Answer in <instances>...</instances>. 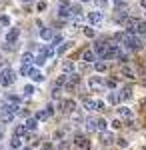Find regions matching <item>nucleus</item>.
I'll return each mask as SVG.
<instances>
[{
  "instance_id": "obj_25",
  "label": "nucleus",
  "mask_w": 146,
  "mask_h": 150,
  "mask_svg": "<svg viewBox=\"0 0 146 150\" xmlns=\"http://www.w3.org/2000/svg\"><path fill=\"white\" fill-rule=\"evenodd\" d=\"M84 106H86V110H96V100H84Z\"/></svg>"
},
{
  "instance_id": "obj_28",
  "label": "nucleus",
  "mask_w": 146,
  "mask_h": 150,
  "mask_svg": "<svg viewBox=\"0 0 146 150\" xmlns=\"http://www.w3.org/2000/svg\"><path fill=\"white\" fill-rule=\"evenodd\" d=\"M34 92H36V88H34L32 84H26V86H24V94H28V96H32Z\"/></svg>"
},
{
  "instance_id": "obj_48",
  "label": "nucleus",
  "mask_w": 146,
  "mask_h": 150,
  "mask_svg": "<svg viewBox=\"0 0 146 150\" xmlns=\"http://www.w3.org/2000/svg\"><path fill=\"white\" fill-rule=\"evenodd\" d=\"M144 150H146V148H144Z\"/></svg>"
},
{
  "instance_id": "obj_45",
  "label": "nucleus",
  "mask_w": 146,
  "mask_h": 150,
  "mask_svg": "<svg viewBox=\"0 0 146 150\" xmlns=\"http://www.w3.org/2000/svg\"><path fill=\"white\" fill-rule=\"evenodd\" d=\"M140 4H142V8H146V0H140Z\"/></svg>"
},
{
  "instance_id": "obj_15",
  "label": "nucleus",
  "mask_w": 146,
  "mask_h": 150,
  "mask_svg": "<svg viewBox=\"0 0 146 150\" xmlns=\"http://www.w3.org/2000/svg\"><path fill=\"white\" fill-rule=\"evenodd\" d=\"M32 62H34V54L30 52V50L24 52V54H22V64H24V66H28V64H32Z\"/></svg>"
},
{
  "instance_id": "obj_10",
  "label": "nucleus",
  "mask_w": 146,
  "mask_h": 150,
  "mask_svg": "<svg viewBox=\"0 0 146 150\" xmlns=\"http://www.w3.org/2000/svg\"><path fill=\"white\" fill-rule=\"evenodd\" d=\"M74 106H76V104H74V100L66 98V100L62 102V110H64V112H68V114H72V112H74Z\"/></svg>"
},
{
  "instance_id": "obj_21",
  "label": "nucleus",
  "mask_w": 146,
  "mask_h": 150,
  "mask_svg": "<svg viewBox=\"0 0 146 150\" xmlns=\"http://www.w3.org/2000/svg\"><path fill=\"white\" fill-rule=\"evenodd\" d=\"M48 118H50V112H48L46 108H44V110H40V112L36 114V120H42V122H46Z\"/></svg>"
},
{
  "instance_id": "obj_35",
  "label": "nucleus",
  "mask_w": 146,
  "mask_h": 150,
  "mask_svg": "<svg viewBox=\"0 0 146 150\" xmlns=\"http://www.w3.org/2000/svg\"><path fill=\"white\" fill-rule=\"evenodd\" d=\"M84 34L88 36V38H94V34H96V32H94L92 28H84Z\"/></svg>"
},
{
  "instance_id": "obj_6",
  "label": "nucleus",
  "mask_w": 146,
  "mask_h": 150,
  "mask_svg": "<svg viewBox=\"0 0 146 150\" xmlns=\"http://www.w3.org/2000/svg\"><path fill=\"white\" fill-rule=\"evenodd\" d=\"M18 36H20V30L18 28H10L8 34H6V44H14L18 40Z\"/></svg>"
},
{
  "instance_id": "obj_23",
  "label": "nucleus",
  "mask_w": 146,
  "mask_h": 150,
  "mask_svg": "<svg viewBox=\"0 0 146 150\" xmlns=\"http://www.w3.org/2000/svg\"><path fill=\"white\" fill-rule=\"evenodd\" d=\"M10 146L14 150H18V148H22V138H16V136H14V138L10 140Z\"/></svg>"
},
{
  "instance_id": "obj_43",
  "label": "nucleus",
  "mask_w": 146,
  "mask_h": 150,
  "mask_svg": "<svg viewBox=\"0 0 146 150\" xmlns=\"http://www.w3.org/2000/svg\"><path fill=\"white\" fill-rule=\"evenodd\" d=\"M116 84H118V82H116V80H108V86H110V88H114Z\"/></svg>"
},
{
  "instance_id": "obj_4",
  "label": "nucleus",
  "mask_w": 146,
  "mask_h": 150,
  "mask_svg": "<svg viewBox=\"0 0 146 150\" xmlns=\"http://www.w3.org/2000/svg\"><path fill=\"white\" fill-rule=\"evenodd\" d=\"M88 20L92 26H98V24H102V20H104V14H102L100 10H96V12H90L88 14Z\"/></svg>"
},
{
  "instance_id": "obj_11",
  "label": "nucleus",
  "mask_w": 146,
  "mask_h": 150,
  "mask_svg": "<svg viewBox=\"0 0 146 150\" xmlns=\"http://www.w3.org/2000/svg\"><path fill=\"white\" fill-rule=\"evenodd\" d=\"M40 38H42V40H52V38H54V30H52V28H42V30H40Z\"/></svg>"
},
{
  "instance_id": "obj_8",
  "label": "nucleus",
  "mask_w": 146,
  "mask_h": 150,
  "mask_svg": "<svg viewBox=\"0 0 146 150\" xmlns=\"http://www.w3.org/2000/svg\"><path fill=\"white\" fill-rule=\"evenodd\" d=\"M106 48H108V44H104V42H96L94 48H92V52L98 54V56H104V54H106Z\"/></svg>"
},
{
  "instance_id": "obj_22",
  "label": "nucleus",
  "mask_w": 146,
  "mask_h": 150,
  "mask_svg": "<svg viewBox=\"0 0 146 150\" xmlns=\"http://www.w3.org/2000/svg\"><path fill=\"white\" fill-rule=\"evenodd\" d=\"M86 128H88V132H96V118H88L86 120Z\"/></svg>"
},
{
  "instance_id": "obj_37",
  "label": "nucleus",
  "mask_w": 146,
  "mask_h": 150,
  "mask_svg": "<svg viewBox=\"0 0 146 150\" xmlns=\"http://www.w3.org/2000/svg\"><path fill=\"white\" fill-rule=\"evenodd\" d=\"M58 150H68V142L66 140H62V142L58 144Z\"/></svg>"
},
{
  "instance_id": "obj_17",
  "label": "nucleus",
  "mask_w": 146,
  "mask_h": 150,
  "mask_svg": "<svg viewBox=\"0 0 146 150\" xmlns=\"http://www.w3.org/2000/svg\"><path fill=\"white\" fill-rule=\"evenodd\" d=\"M34 64H36V66H44V64H46V56L42 54V52L34 56Z\"/></svg>"
},
{
  "instance_id": "obj_26",
  "label": "nucleus",
  "mask_w": 146,
  "mask_h": 150,
  "mask_svg": "<svg viewBox=\"0 0 146 150\" xmlns=\"http://www.w3.org/2000/svg\"><path fill=\"white\" fill-rule=\"evenodd\" d=\"M102 138H104V144H112V142H114V134L104 132V136H102Z\"/></svg>"
},
{
  "instance_id": "obj_34",
  "label": "nucleus",
  "mask_w": 146,
  "mask_h": 150,
  "mask_svg": "<svg viewBox=\"0 0 146 150\" xmlns=\"http://www.w3.org/2000/svg\"><path fill=\"white\" fill-rule=\"evenodd\" d=\"M138 32H140V34H146V20L138 24Z\"/></svg>"
},
{
  "instance_id": "obj_12",
  "label": "nucleus",
  "mask_w": 146,
  "mask_h": 150,
  "mask_svg": "<svg viewBox=\"0 0 146 150\" xmlns=\"http://www.w3.org/2000/svg\"><path fill=\"white\" fill-rule=\"evenodd\" d=\"M82 60H84V62H94V60H96V54H94L92 50H84V52H82Z\"/></svg>"
},
{
  "instance_id": "obj_18",
  "label": "nucleus",
  "mask_w": 146,
  "mask_h": 150,
  "mask_svg": "<svg viewBox=\"0 0 146 150\" xmlns=\"http://www.w3.org/2000/svg\"><path fill=\"white\" fill-rule=\"evenodd\" d=\"M26 132H28V130H26V126H22V124L14 128V136H16V138H22V136L26 134Z\"/></svg>"
},
{
  "instance_id": "obj_31",
  "label": "nucleus",
  "mask_w": 146,
  "mask_h": 150,
  "mask_svg": "<svg viewBox=\"0 0 146 150\" xmlns=\"http://www.w3.org/2000/svg\"><path fill=\"white\" fill-rule=\"evenodd\" d=\"M130 96H132V90H130V88H124V90H122V94H120V98H122V100L130 98Z\"/></svg>"
},
{
  "instance_id": "obj_27",
  "label": "nucleus",
  "mask_w": 146,
  "mask_h": 150,
  "mask_svg": "<svg viewBox=\"0 0 146 150\" xmlns=\"http://www.w3.org/2000/svg\"><path fill=\"white\" fill-rule=\"evenodd\" d=\"M68 48H70V42H64V44H62V46H60V48L56 50V54H58V56H62V54L66 52Z\"/></svg>"
},
{
  "instance_id": "obj_41",
  "label": "nucleus",
  "mask_w": 146,
  "mask_h": 150,
  "mask_svg": "<svg viewBox=\"0 0 146 150\" xmlns=\"http://www.w3.org/2000/svg\"><path fill=\"white\" fill-rule=\"evenodd\" d=\"M60 40H62V38H60V36H54V38H52V46H54V44H58V42H60Z\"/></svg>"
},
{
  "instance_id": "obj_47",
  "label": "nucleus",
  "mask_w": 146,
  "mask_h": 150,
  "mask_svg": "<svg viewBox=\"0 0 146 150\" xmlns=\"http://www.w3.org/2000/svg\"><path fill=\"white\" fill-rule=\"evenodd\" d=\"M80 2H88V0H80Z\"/></svg>"
},
{
  "instance_id": "obj_20",
  "label": "nucleus",
  "mask_w": 146,
  "mask_h": 150,
  "mask_svg": "<svg viewBox=\"0 0 146 150\" xmlns=\"http://www.w3.org/2000/svg\"><path fill=\"white\" fill-rule=\"evenodd\" d=\"M120 100H122V98H120V94H118V92H110V94H108V102H110V104H118Z\"/></svg>"
},
{
  "instance_id": "obj_44",
  "label": "nucleus",
  "mask_w": 146,
  "mask_h": 150,
  "mask_svg": "<svg viewBox=\"0 0 146 150\" xmlns=\"http://www.w3.org/2000/svg\"><path fill=\"white\" fill-rule=\"evenodd\" d=\"M2 136H4V128L0 126V140H2Z\"/></svg>"
},
{
  "instance_id": "obj_13",
  "label": "nucleus",
  "mask_w": 146,
  "mask_h": 150,
  "mask_svg": "<svg viewBox=\"0 0 146 150\" xmlns=\"http://www.w3.org/2000/svg\"><path fill=\"white\" fill-rule=\"evenodd\" d=\"M6 104H10V106H20V98L14 96V94H6Z\"/></svg>"
},
{
  "instance_id": "obj_40",
  "label": "nucleus",
  "mask_w": 146,
  "mask_h": 150,
  "mask_svg": "<svg viewBox=\"0 0 146 150\" xmlns=\"http://www.w3.org/2000/svg\"><path fill=\"white\" fill-rule=\"evenodd\" d=\"M28 72H30L28 66H22V68H20V74H28Z\"/></svg>"
},
{
  "instance_id": "obj_1",
  "label": "nucleus",
  "mask_w": 146,
  "mask_h": 150,
  "mask_svg": "<svg viewBox=\"0 0 146 150\" xmlns=\"http://www.w3.org/2000/svg\"><path fill=\"white\" fill-rule=\"evenodd\" d=\"M14 82H16V72L12 68H4L0 72V84L2 86H12Z\"/></svg>"
},
{
  "instance_id": "obj_2",
  "label": "nucleus",
  "mask_w": 146,
  "mask_h": 150,
  "mask_svg": "<svg viewBox=\"0 0 146 150\" xmlns=\"http://www.w3.org/2000/svg\"><path fill=\"white\" fill-rule=\"evenodd\" d=\"M122 42H124V46L128 48V50H138V48H140V40H138L136 36H132V34H124Z\"/></svg>"
},
{
  "instance_id": "obj_16",
  "label": "nucleus",
  "mask_w": 146,
  "mask_h": 150,
  "mask_svg": "<svg viewBox=\"0 0 146 150\" xmlns=\"http://www.w3.org/2000/svg\"><path fill=\"white\" fill-rule=\"evenodd\" d=\"M24 126H26V130H36V126H38V120H36V116H34V118H28Z\"/></svg>"
},
{
  "instance_id": "obj_30",
  "label": "nucleus",
  "mask_w": 146,
  "mask_h": 150,
  "mask_svg": "<svg viewBox=\"0 0 146 150\" xmlns=\"http://www.w3.org/2000/svg\"><path fill=\"white\" fill-rule=\"evenodd\" d=\"M94 4H96V8H106L108 6V0H94Z\"/></svg>"
},
{
  "instance_id": "obj_29",
  "label": "nucleus",
  "mask_w": 146,
  "mask_h": 150,
  "mask_svg": "<svg viewBox=\"0 0 146 150\" xmlns=\"http://www.w3.org/2000/svg\"><path fill=\"white\" fill-rule=\"evenodd\" d=\"M94 68H96V72H106L108 66H106L104 62H96V64H94Z\"/></svg>"
},
{
  "instance_id": "obj_46",
  "label": "nucleus",
  "mask_w": 146,
  "mask_h": 150,
  "mask_svg": "<svg viewBox=\"0 0 146 150\" xmlns=\"http://www.w3.org/2000/svg\"><path fill=\"white\" fill-rule=\"evenodd\" d=\"M22 2H32V0H22Z\"/></svg>"
},
{
  "instance_id": "obj_19",
  "label": "nucleus",
  "mask_w": 146,
  "mask_h": 150,
  "mask_svg": "<svg viewBox=\"0 0 146 150\" xmlns=\"http://www.w3.org/2000/svg\"><path fill=\"white\" fill-rule=\"evenodd\" d=\"M118 114L126 116V118H132V110H130L128 106H120V108H118Z\"/></svg>"
},
{
  "instance_id": "obj_32",
  "label": "nucleus",
  "mask_w": 146,
  "mask_h": 150,
  "mask_svg": "<svg viewBox=\"0 0 146 150\" xmlns=\"http://www.w3.org/2000/svg\"><path fill=\"white\" fill-rule=\"evenodd\" d=\"M124 76H126V78H134V70L128 68V66H124Z\"/></svg>"
},
{
  "instance_id": "obj_39",
  "label": "nucleus",
  "mask_w": 146,
  "mask_h": 150,
  "mask_svg": "<svg viewBox=\"0 0 146 150\" xmlns=\"http://www.w3.org/2000/svg\"><path fill=\"white\" fill-rule=\"evenodd\" d=\"M104 108V102L102 100H96V110H102Z\"/></svg>"
},
{
  "instance_id": "obj_14",
  "label": "nucleus",
  "mask_w": 146,
  "mask_h": 150,
  "mask_svg": "<svg viewBox=\"0 0 146 150\" xmlns=\"http://www.w3.org/2000/svg\"><path fill=\"white\" fill-rule=\"evenodd\" d=\"M106 128H108L106 120L104 118H96V132H106Z\"/></svg>"
},
{
  "instance_id": "obj_3",
  "label": "nucleus",
  "mask_w": 146,
  "mask_h": 150,
  "mask_svg": "<svg viewBox=\"0 0 146 150\" xmlns=\"http://www.w3.org/2000/svg\"><path fill=\"white\" fill-rule=\"evenodd\" d=\"M138 24H140V20H136V18H128L126 24H124V28H126L128 34H134V32H138Z\"/></svg>"
},
{
  "instance_id": "obj_38",
  "label": "nucleus",
  "mask_w": 146,
  "mask_h": 150,
  "mask_svg": "<svg viewBox=\"0 0 146 150\" xmlns=\"http://www.w3.org/2000/svg\"><path fill=\"white\" fill-rule=\"evenodd\" d=\"M110 126H112L114 130H118V128H120V120H112V122H110Z\"/></svg>"
},
{
  "instance_id": "obj_36",
  "label": "nucleus",
  "mask_w": 146,
  "mask_h": 150,
  "mask_svg": "<svg viewBox=\"0 0 146 150\" xmlns=\"http://www.w3.org/2000/svg\"><path fill=\"white\" fill-rule=\"evenodd\" d=\"M0 24L8 26V24H10V18H8V16H0Z\"/></svg>"
},
{
  "instance_id": "obj_7",
  "label": "nucleus",
  "mask_w": 146,
  "mask_h": 150,
  "mask_svg": "<svg viewBox=\"0 0 146 150\" xmlns=\"http://www.w3.org/2000/svg\"><path fill=\"white\" fill-rule=\"evenodd\" d=\"M28 76H30V80H32V82H42V80H44V74H42L40 70H36V68L30 70Z\"/></svg>"
},
{
  "instance_id": "obj_42",
  "label": "nucleus",
  "mask_w": 146,
  "mask_h": 150,
  "mask_svg": "<svg viewBox=\"0 0 146 150\" xmlns=\"http://www.w3.org/2000/svg\"><path fill=\"white\" fill-rule=\"evenodd\" d=\"M46 8V2H38V10H44Z\"/></svg>"
},
{
  "instance_id": "obj_9",
  "label": "nucleus",
  "mask_w": 146,
  "mask_h": 150,
  "mask_svg": "<svg viewBox=\"0 0 146 150\" xmlns=\"http://www.w3.org/2000/svg\"><path fill=\"white\" fill-rule=\"evenodd\" d=\"M88 84H90V88H92V90H98V88H102V84H104V82H102V76H92Z\"/></svg>"
},
{
  "instance_id": "obj_5",
  "label": "nucleus",
  "mask_w": 146,
  "mask_h": 150,
  "mask_svg": "<svg viewBox=\"0 0 146 150\" xmlns=\"http://www.w3.org/2000/svg\"><path fill=\"white\" fill-rule=\"evenodd\" d=\"M74 144H76L78 148H82V150H88V148H90L88 138H86V136H82V134H78V136L74 138Z\"/></svg>"
},
{
  "instance_id": "obj_33",
  "label": "nucleus",
  "mask_w": 146,
  "mask_h": 150,
  "mask_svg": "<svg viewBox=\"0 0 146 150\" xmlns=\"http://www.w3.org/2000/svg\"><path fill=\"white\" fill-rule=\"evenodd\" d=\"M118 146H120V148H128V140L126 138H118Z\"/></svg>"
},
{
  "instance_id": "obj_24",
  "label": "nucleus",
  "mask_w": 146,
  "mask_h": 150,
  "mask_svg": "<svg viewBox=\"0 0 146 150\" xmlns=\"http://www.w3.org/2000/svg\"><path fill=\"white\" fill-rule=\"evenodd\" d=\"M62 70H64L66 74H72V70H74V66H72V62H68V60H64V62H62Z\"/></svg>"
}]
</instances>
